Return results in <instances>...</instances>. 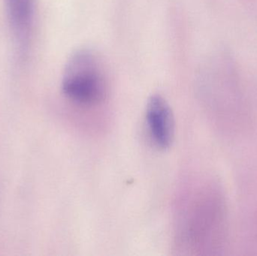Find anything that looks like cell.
Listing matches in <instances>:
<instances>
[{
	"label": "cell",
	"mask_w": 257,
	"mask_h": 256,
	"mask_svg": "<svg viewBox=\"0 0 257 256\" xmlns=\"http://www.w3.org/2000/svg\"><path fill=\"white\" fill-rule=\"evenodd\" d=\"M62 88L72 102L84 106L98 105L105 99V69L97 54L83 49L74 53L66 63Z\"/></svg>",
	"instance_id": "cell-1"
},
{
	"label": "cell",
	"mask_w": 257,
	"mask_h": 256,
	"mask_svg": "<svg viewBox=\"0 0 257 256\" xmlns=\"http://www.w3.org/2000/svg\"><path fill=\"white\" fill-rule=\"evenodd\" d=\"M145 118L154 145L161 150L169 148L173 141L175 126L172 110L162 96L154 95L150 98Z\"/></svg>",
	"instance_id": "cell-2"
},
{
	"label": "cell",
	"mask_w": 257,
	"mask_h": 256,
	"mask_svg": "<svg viewBox=\"0 0 257 256\" xmlns=\"http://www.w3.org/2000/svg\"><path fill=\"white\" fill-rule=\"evenodd\" d=\"M6 15L14 36L23 42L29 36L34 12V0H4Z\"/></svg>",
	"instance_id": "cell-3"
}]
</instances>
